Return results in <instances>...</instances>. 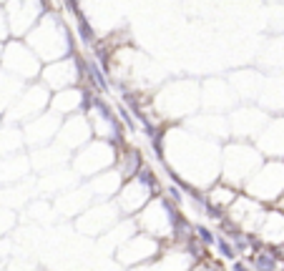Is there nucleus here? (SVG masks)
Here are the masks:
<instances>
[{"mask_svg": "<svg viewBox=\"0 0 284 271\" xmlns=\"http://www.w3.org/2000/svg\"><path fill=\"white\" fill-rule=\"evenodd\" d=\"M161 146L174 183L207 193L221 181V143L201 138L181 123L161 131Z\"/></svg>", "mask_w": 284, "mask_h": 271, "instance_id": "f257e3e1", "label": "nucleus"}, {"mask_svg": "<svg viewBox=\"0 0 284 271\" xmlns=\"http://www.w3.org/2000/svg\"><path fill=\"white\" fill-rule=\"evenodd\" d=\"M151 106L161 123L181 126L191 121L194 115H199L201 110V83L191 78L169 81L156 91V96L151 98Z\"/></svg>", "mask_w": 284, "mask_h": 271, "instance_id": "f03ea898", "label": "nucleus"}, {"mask_svg": "<svg viewBox=\"0 0 284 271\" xmlns=\"http://www.w3.org/2000/svg\"><path fill=\"white\" fill-rule=\"evenodd\" d=\"M25 43L30 46V51L40 58V63L48 65L63 58L73 55V38L68 25L63 23L61 15L56 13H46L38 20V25L25 35Z\"/></svg>", "mask_w": 284, "mask_h": 271, "instance_id": "7ed1b4c3", "label": "nucleus"}, {"mask_svg": "<svg viewBox=\"0 0 284 271\" xmlns=\"http://www.w3.org/2000/svg\"><path fill=\"white\" fill-rule=\"evenodd\" d=\"M264 161L267 159L254 143L231 138L221 146V181L241 191L244 183L264 166Z\"/></svg>", "mask_w": 284, "mask_h": 271, "instance_id": "20e7f679", "label": "nucleus"}, {"mask_svg": "<svg viewBox=\"0 0 284 271\" xmlns=\"http://www.w3.org/2000/svg\"><path fill=\"white\" fill-rule=\"evenodd\" d=\"M181 218H184V214L164 196V193H158L134 221H136L141 234L153 236L156 241H161L169 249V244H176V228H179Z\"/></svg>", "mask_w": 284, "mask_h": 271, "instance_id": "39448f33", "label": "nucleus"}, {"mask_svg": "<svg viewBox=\"0 0 284 271\" xmlns=\"http://www.w3.org/2000/svg\"><path fill=\"white\" fill-rule=\"evenodd\" d=\"M116 161H118V146L93 138L88 146H83L80 151L73 153L71 168H73V173L78 178L91 181V178H96V176L116 168Z\"/></svg>", "mask_w": 284, "mask_h": 271, "instance_id": "423d86ee", "label": "nucleus"}, {"mask_svg": "<svg viewBox=\"0 0 284 271\" xmlns=\"http://www.w3.org/2000/svg\"><path fill=\"white\" fill-rule=\"evenodd\" d=\"M241 193L264 206H277L284 196V161H264V166L244 183Z\"/></svg>", "mask_w": 284, "mask_h": 271, "instance_id": "0eeeda50", "label": "nucleus"}, {"mask_svg": "<svg viewBox=\"0 0 284 271\" xmlns=\"http://www.w3.org/2000/svg\"><path fill=\"white\" fill-rule=\"evenodd\" d=\"M3 68L5 73H10L13 78L23 81V83H38L40 81V73H43V63H40V58L30 51L28 43H20L18 38H13V41H8L3 46Z\"/></svg>", "mask_w": 284, "mask_h": 271, "instance_id": "6e6552de", "label": "nucleus"}, {"mask_svg": "<svg viewBox=\"0 0 284 271\" xmlns=\"http://www.w3.org/2000/svg\"><path fill=\"white\" fill-rule=\"evenodd\" d=\"M51 98H53V93L43 86V83H30V86H25V91L20 93V98L10 106V110L5 113V121L10 123V126H25V123H30V121H35V118H40L43 113H48L51 110Z\"/></svg>", "mask_w": 284, "mask_h": 271, "instance_id": "1a4fd4ad", "label": "nucleus"}, {"mask_svg": "<svg viewBox=\"0 0 284 271\" xmlns=\"http://www.w3.org/2000/svg\"><path fill=\"white\" fill-rule=\"evenodd\" d=\"M40 83H43L51 93H61V91H68V88H80L86 83V58H78L73 53L71 58L43 65Z\"/></svg>", "mask_w": 284, "mask_h": 271, "instance_id": "9d476101", "label": "nucleus"}, {"mask_svg": "<svg viewBox=\"0 0 284 271\" xmlns=\"http://www.w3.org/2000/svg\"><path fill=\"white\" fill-rule=\"evenodd\" d=\"M272 115L257 106V103H241L229 113V128H231V138L234 141H247L254 143L259 138V133L264 131V126L269 123Z\"/></svg>", "mask_w": 284, "mask_h": 271, "instance_id": "9b49d317", "label": "nucleus"}, {"mask_svg": "<svg viewBox=\"0 0 284 271\" xmlns=\"http://www.w3.org/2000/svg\"><path fill=\"white\" fill-rule=\"evenodd\" d=\"M164 251H166V246L161 244V241H156L153 236H146V234H141V231H139V234L131 236L113 256H116V261L121 266L136 269V266H146V264L156 261Z\"/></svg>", "mask_w": 284, "mask_h": 271, "instance_id": "f8f14e48", "label": "nucleus"}, {"mask_svg": "<svg viewBox=\"0 0 284 271\" xmlns=\"http://www.w3.org/2000/svg\"><path fill=\"white\" fill-rule=\"evenodd\" d=\"M267 216V206L254 201L252 196H247V193H239V199L234 201V206L226 211V221L241 231V234H249V236H257L259 228H262V221Z\"/></svg>", "mask_w": 284, "mask_h": 271, "instance_id": "ddd939ff", "label": "nucleus"}, {"mask_svg": "<svg viewBox=\"0 0 284 271\" xmlns=\"http://www.w3.org/2000/svg\"><path fill=\"white\" fill-rule=\"evenodd\" d=\"M121 221H124V216H121L116 201H103V204H93L88 211L80 214L75 218V228L86 236H103Z\"/></svg>", "mask_w": 284, "mask_h": 271, "instance_id": "4468645a", "label": "nucleus"}, {"mask_svg": "<svg viewBox=\"0 0 284 271\" xmlns=\"http://www.w3.org/2000/svg\"><path fill=\"white\" fill-rule=\"evenodd\" d=\"M88 121L93 128V138L96 141H106L113 146H124V126H121L116 110H111V106L101 98V93H96L93 108L88 113Z\"/></svg>", "mask_w": 284, "mask_h": 271, "instance_id": "2eb2a0df", "label": "nucleus"}, {"mask_svg": "<svg viewBox=\"0 0 284 271\" xmlns=\"http://www.w3.org/2000/svg\"><path fill=\"white\" fill-rule=\"evenodd\" d=\"M239 103L234 88L229 86V81L221 78H212L201 83V110L204 113H219V115H229Z\"/></svg>", "mask_w": 284, "mask_h": 271, "instance_id": "dca6fc26", "label": "nucleus"}, {"mask_svg": "<svg viewBox=\"0 0 284 271\" xmlns=\"http://www.w3.org/2000/svg\"><path fill=\"white\" fill-rule=\"evenodd\" d=\"M153 199H156L153 188H148L139 178H131V181H126L124 186H121L118 196L113 201H116V206H118V211H121L124 218H136Z\"/></svg>", "mask_w": 284, "mask_h": 271, "instance_id": "f3484780", "label": "nucleus"}, {"mask_svg": "<svg viewBox=\"0 0 284 271\" xmlns=\"http://www.w3.org/2000/svg\"><path fill=\"white\" fill-rule=\"evenodd\" d=\"M61 126H63V118L56 115L53 110L43 113L40 118L30 121L23 126V136H25V146L28 148H43V146H51L58 141V133H61Z\"/></svg>", "mask_w": 284, "mask_h": 271, "instance_id": "a211bd4d", "label": "nucleus"}, {"mask_svg": "<svg viewBox=\"0 0 284 271\" xmlns=\"http://www.w3.org/2000/svg\"><path fill=\"white\" fill-rule=\"evenodd\" d=\"M3 10L8 13V33L10 35H28L38 20L46 15L48 5L46 3H10L3 5Z\"/></svg>", "mask_w": 284, "mask_h": 271, "instance_id": "6ab92c4d", "label": "nucleus"}, {"mask_svg": "<svg viewBox=\"0 0 284 271\" xmlns=\"http://www.w3.org/2000/svg\"><path fill=\"white\" fill-rule=\"evenodd\" d=\"M93 141V128H91V121L86 113H78V115H71V118H63V126H61V133H58V141L66 151L75 153L83 146H88Z\"/></svg>", "mask_w": 284, "mask_h": 271, "instance_id": "aec40b11", "label": "nucleus"}, {"mask_svg": "<svg viewBox=\"0 0 284 271\" xmlns=\"http://www.w3.org/2000/svg\"><path fill=\"white\" fill-rule=\"evenodd\" d=\"M186 128H191L194 133H199L201 138L214 141V143H226L231 141V128H229V115H219V113H199L191 121L184 123Z\"/></svg>", "mask_w": 284, "mask_h": 271, "instance_id": "412c9836", "label": "nucleus"}, {"mask_svg": "<svg viewBox=\"0 0 284 271\" xmlns=\"http://www.w3.org/2000/svg\"><path fill=\"white\" fill-rule=\"evenodd\" d=\"M96 201H93V196H91V191H88V186L86 183H78L75 188H71V191H66V193H61L58 199H53V211H56V216L61 218H78L83 211H88L91 206H93Z\"/></svg>", "mask_w": 284, "mask_h": 271, "instance_id": "4be33fe9", "label": "nucleus"}, {"mask_svg": "<svg viewBox=\"0 0 284 271\" xmlns=\"http://www.w3.org/2000/svg\"><path fill=\"white\" fill-rule=\"evenodd\" d=\"M254 146L267 161H284V115H272Z\"/></svg>", "mask_w": 284, "mask_h": 271, "instance_id": "5701e85b", "label": "nucleus"}, {"mask_svg": "<svg viewBox=\"0 0 284 271\" xmlns=\"http://www.w3.org/2000/svg\"><path fill=\"white\" fill-rule=\"evenodd\" d=\"M71 159H73V153L66 151L61 143H51V146H43V148L30 151V166H33V171L40 173V176L53 173V171H61V168H68V166H71Z\"/></svg>", "mask_w": 284, "mask_h": 271, "instance_id": "b1692460", "label": "nucleus"}, {"mask_svg": "<svg viewBox=\"0 0 284 271\" xmlns=\"http://www.w3.org/2000/svg\"><path fill=\"white\" fill-rule=\"evenodd\" d=\"M264 78L267 75L254 70V68H244V70H234L229 73V86L234 88L239 103H257L259 101V93H262V86H264Z\"/></svg>", "mask_w": 284, "mask_h": 271, "instance_id": "393cba45", "label": "nucleus"}, {"mask_svg": "<svg viewBox=\"0 0 284 271\" xmlns=\"http://www.w3.org/2000/svg\"><path fill=\"white\" fill-rule=\"evenodd\" d=\"M201 261L186 249V246H174L166 249L156 261L141 266L139 271H194Z\"/></svg>", "mask_w": 284, "mask_h": 271, "instance_id": "a878e982", "label": "nucleus"}, {"mask_svg": "<svg viewBox=\"0 0 284 271\" xmlns=\"http://www.w3.org/2000/svg\"><path fill=\"white\" fill-rule=\"evenodd\" d=\"M257 241H259L262 246H267V249H274L277 254L282 251V246H284V214H282L277 206L267 209V216H264V221H262V228H259V234H257Z\"/></svg>", "mask_w": 284, "mask_h": 271, "instance_id": "bb28decb", "label": "nucleus"}, {"mask_svg": "<svg viewBox=\"0 0 284 271\" xmlns=\"http://www.w3.org/2000/svg\"><path fill=\"white\" fill-rule=\"evenodd\" d=\"M78 183H80V178L73 173V168H71V166H68V168H61V171H53V173H46V176H40V178L35 181L38 193L48 196L51 201H53V199H58L61 193H66V191L75 188Z\"/></svg>", "mask_w": 284, "mask_h": 271, "instance_id": "cd10ccee", "label": "nucleus"}, {"mask_svg": "<svg viewBox=\"0 0 284 271\" xmlns=\"http://www.w3.org/2000/svg\"><path fill=\"white\" fill-rule=\"evenodd\" d=\"M257 106H262L269 115H284V73L267 75Z\"/></svg>", "mask_w": 284, "mask_h": 271, "instance_id": "c85d7f7f", "label": "nucleus"}, {"mask_svg": "<svg viewBox=\"0 0 284 271\" xmlns=\"http://www.w3.org/2000/svg\"><path fill=\"white\" fill-rule=\"evenodd\" d=\"M83 183L88 186L93 201L96 204H103V201H113L118 196L121 186H124L126 181H124V176H121L116 168H111V171H106V173H101V176H96L91 181H83Z\"/></svg>", "mask_w": 284, "mask_h": 271, "instance_id": "c756f323", "label": "nucleus"}, {"mask_svg": "<svg viewBox=\"0 0 284 271\" xmlns=\"http://www.w3.org/2000/svg\"><path fill=\"white\" fill-rule=\"evenodd\" d=\"M30 156L28 153H18L10 159H0V186H18L30 178Z\"/></svg>", "mask_w": 284, "mask_h": 271, "instance_id": "7c9ffc66", "label": "nucleus"}, {"mask_svg": "<svg viewBox=\"0 0 284 271\" xmlns=\"http://www.w3.org/2000/svg\"><path fill=\"white\" fill-rule=\"evenodd\" d=\"M86 93H88L86 86H80V88H68V91H61V93H53V98H51V110H53L56 115H61V118H71V115L83 113Z\"/></svg>", "mask_w": 284, "mask_h": 271, "instance_id": "2f4dec72", "label": "nucleus"}, {"mask_svg": "<svg viewBox=\"0 0 284 271\" xmlns=\"http://www.w3.org/2000/svg\"><path fill=\"white\" fill-rule=\"evenodd\" d=\"M139 234V226H136V221L134 218H124V221H121V223H116L111 231H108V234H103L101 239H98V244L101 246H106L108 251H118L121 246H124L131 236H136Z\"/></svg>", "mask_w": 284, "mask_h": 271, "instance_id": "473e14b6", "label": "nucleus"}, {"mask_svg": "<svg viewBox=\"0 0 284 271\" xmlns=\"http://www.w3.org/2000/svg\"><path fill=\"white\" fill-rule=\"evenodd\" d=\"M143 156L141 151L134 146H118V161H116V171L124 176V181H131L139 176V171L143 168Z\"/></svg>", "mask_w": 284, "mask_h": 271, "instance_id": "72a5a7b5", "label": "nucleus"}, {"mask_svg": "<svg viewBox=\"0 0 284 271\" xmlns=\"http://www.w3.org/2000/svg\"><path fill=\"white\" fill-rule=\"evenodd\" d=\"M25 148V136L20 126H3L0 128V159H10L18 156Z\"/></svg>", "mask_w": 284, "mask_h": 271, "instance_id": "f704fd0d", "label": "nucleus"}, {"mask_svg": "<svg viewBox=\"0 0 284 271\" xmlns=\"http://www.w3.org/2000/svg\"><path fill=\"white\" fill-rule=\"evenodd\" d=\"M249 266L252 271H279L282 266V259L274 249H267V246H259L257 254L249 259Z\"/></svg>", "mask_w": 284, "mask_h": 271, "instance_id": "c9c22d12", "label": "nucleus"}, {"mask_svg": "<svg viewBox=\"0 0 284 271\" xmlns=\"http://www.w3.org/2000/svg\"><path fill=\"white\" fill-rule=\"evenodd\" d=\"M86 78L91 81L96 93H108V81L101 70V63L96 58H86Z\"/></svg>", "mask_w": 284, "mask_h": 271, "instance_id": "e433bc0d", "label": "nucleus"}, {"mask_svg": "<svg viewBox=\"0 0 284 271\" xmlns=\"http://www.w3.org/2000/svg\"><path fill=\"white\" fill-rule=\"evenodd\" d=\"M194 239L201 244V246H216V234L209 228V226H204V223H194Z\"/></svg>", "mask_w": 284, "mask_h": 271, "instance_id": "4c0bfd02", "label": "nucleus"}, {"mask_svg": "<svg viewBox=\"0 0 284 271\" xmlns=\"http://www.w3.org/2000/svg\"><path fill=\"white\" fill-rule=\"evenodd\" d=\"M216 251H219V256L221 259H226V261H236V251H234V246H231V241H229V236H216Z\"/></svg>", "mask_w": 284, "mask_h": 271, "instance_id": "58836bf2", "label": "nucleus"}, {"mask_svg": "<svg viewBox=\"0 0 284 271\" xmlns=\"http://www.w3.org/2000/svg\"><path fill=\"white\" fill-rule=\"evenodd\" d=\"M231 271H252V266H249V261H239V259H236V261L231 264Z\"/></svg>", "mask_w": 284, "mask_h": 271, "instance_id": "ea45409f", "label": "nucleus"}, {"mask_svg": "<svg viewBox=\"0 0 284 271\" xmlns=\"http://www.w3.org/2000/svg\"><path fill=\"white\" fill-rule=\"evenodd\" d=\"M277 209H279V211H282V214H284V196H282V199H279V204H277Z\"/></svg>", "mask_w": 284, "mask_h": 271, "instance_id": "a19ab883", "label": "nucleus"}]
</instances>
